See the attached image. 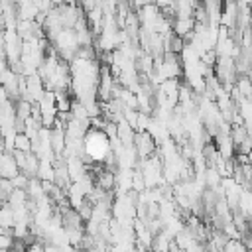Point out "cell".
I'll use <instances>...</instances> for the list:
<instances>
[{
    "mask_svg": "<svg viewBox=\"0 0 252 252\" xmlns=\"http://www.w3.org/2000/svg\"><path fill=\"white\" fill-rule=\"evenodd\" d=\"M2 39H4L6 63L20 61V57H22V47H24V39L18 35V32H16V30H4V32H2Z\"/></svg>",
    "mask_w": 252,
    "mask_h": 252,
    "instance_id": "6da1fadb",
    "label": "cell"
},
{
    "mask_svg": "<svg viewBox=\"0 0 252 252\" xmlns=\"http://www.w3.org/2000/svg\"><path fill=\"white\" fill-rule=\"evenodd\" d=\"M35 177L41 181H53V163L51 161H39Z\"/></svg>",
    "mask_w": 252,
    "mask_h": 252,
    "instance_id": "5b68a950",
    "label": "cell"
},
{
    "mask_svg": "<svg viewBox=\"0 0 252 252\" xmlns=\"http://www.w3.org/2000/svg\"><path fill=\"white\" fill-rule=\"evenodd\" d=\"M132 148H134V152H136V156H138L140 159H148V158H152V156L156 154L158 144H156V140L150 136V132L142 130V132H136Z\"/></svg>",
    "mask_w": 252,
    "mask_h": 252,
    "instance_id": "7a4b0ae2",
    "label": "cell"
},
{
    "mask_svg": "<svg viewBox=\"0 0 252 252\" xmlns=\"http://www.w3.org/2000/svg\"><path fill=\"white\" fill-rule=\"evenodd\" d=\"M8 69V63H6V59H0V77L4 75V71Z\"/></svg>",
    "mask_w": 252,
    "mask_h": 252,
    "instance_id": "30bf717a",
    "label": "cell"
},
{
    "mask_svg": "<svg viewBox=\"0 0 252 252\" xmlns=\"http://www.w3.org/2000/svg\"><path fill=\"white\" fill-rule=\"evenodd\" d=\"M10 181H12L14 189H26V187H28L30 177H28V175H24V173H18V175H16V177H12Z\"/></svg>",
    "mask_w": 252,
    "mask_h": 252,
    "instance_id": "ba28073f",
    "label": "cell"
},
{
    "mask_svg": "<svg viewBox=\"0 0 252 252\" xmlns=\"http://www.w3.org/2000/svg\"><path fill=\"white\" fill-rule=\"evenodd\" d=\"M0 2H6V0H0Z\"/></svg>",
    "mask_w": 252,
    "mask_h": 252,
    "instance_id": "4fadbf2b",
    "label": "cell"
},
{
    "mask_svg": "<svg viewBox=\"0 0 252 252\" xmlns=\"http://www.w3.org/2000/svg\"><path fill=\"white\" fill-rule=\"evenodd\" d=\"M222 252H246V246H244V242L240 238H228L224 248H222Z\"/></svg>",
    "mask_w": 252,
    "mask_h": 252,
    "instance_id": "52a82bcc",
    "label": "cell"
},
{
    "mask_svg": "<svg viewBox=\"0 0 252 252\" xmlns=\"http://www.w3.org/2000/svg\"><path fill=\"white\" fill-rule=\"evenodd\" d=\"M14 244V236L10 234H0V250H10Z\"/></svg>",
    "mask_w": 252,
    "mask_h": 252,
    "instance_id": "9c48e42d",
    "label": "cell"
},
{
    "mask_svg": "<svg viewBox=\"0 0 252 252\" xmlns=\"http://www.w3.org/2000/svg\"><path fill=\"white\" fill-rule=\"evenodd\" d=\"M20 173L16 161H14V156L12 152H0V179L6 177V179H12Z\"/></svg>",
    "mask_w": 252,
    "mask_h": 252,
    "instance_id": "3957f363",
    "label": "cell"
},
{
    "mask_svg": "<svg viewBox=\"0 0 252 252\" xmlns=\"http://www.w3.org/2000/svg\"><path fill=\"white\" fill-rule=\"evenodd\" d=\"M10 2H14V4H16V2H18V0H10Z\"/></svg>",
    "mask_w": 252,
    "mask_h": 252,
    "instance_id": "7c38bea8",
    "label": "cell"
},
{
    "mask_svg": "<svg viewBox=\"0 0 252 252\" xmlns=\"http://www.w3.org/2000/svg\"><path fill=\"white\" fill-rule=\"evenodd\" d=\"M32 106H33V102H30V100H24V98L16 100V102H14L16 118H18V120H22V122H26V120L32 116Z\"/></svg>",
    "mask_w": 252,
    "mask_h": 252,
    "instance_id": "277c9868",
    "label": "cell"
},
{
    "mask_svg": "<svg viewBox=\"0 0 252 252\" xmlns=\"http://www.w3.org/2000/svg\"><path fill=\"white\" fill-rule=\"evenodd\" d=\"M14 150H18V152H32V140L24 132L16 134V138H14Z\"/></svg>",
    "mask_w": 252,
    "mask_h": 252,
    "instance_id": "8992f818",
    "label": "cell"
},
{
    "mask_svg": "<svg viewBox=\"0 0 252 252\" xmlns=\"http://www.w3.org/2000/svg\"><path fill=\"white\" fill-rule=\"evenodd\" d=\"M0 152H4V136H2V132H0Z\"/></svg>",
    "mask_w": 252,
    "mask_h": 252,
    "instance_id": "8fae6325",
    "label": "cell"
}]
</instances>
